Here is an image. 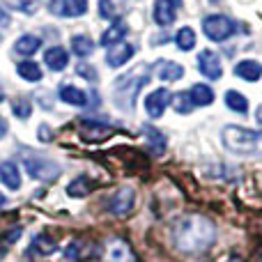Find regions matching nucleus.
Returning <instances> with one entry per match:
<instances>
[{"mask_svg":"<svg viewBox=\"0 0 262 262\" xmlns=\"http://www.w3.org/2000/svg\"><path fill=\"white\" fill-rule=\"evenodd\" d=\"M16 72H18V76H21L23 81H30V83L41 81V67H39V64H35L32 60H26V62H21L16 67Z\"/></svg>","mask_w":262,"mask_h":262,"instance_id":"412c9836","label":"nucleus"},{"mask_svg":"<svg viewBox=\"0 0 262 262\" xmlns=\"http://www.w3.org/2000/svg\"><path fill=\"white\" fill-rule=\"evenodd\" d=\"M226 104H228V108H230V111L242 113V115L249 111V99H246L244 95H239L237 90H228L226 92Z\"/></svg>","mask_w":262,"mask_h":262,"instance_id":"4be33fe9","label":"nucleus"},{"mask_svg":"<svg viewBox=\"0 0 262 262\" xmlns=\"http://www.w3.org/2000/svg\"><path fill=\"white\" fill-rule=\"evenodd\" d=\"M55 249H58V244H55L51 237L39 235V237H35V242H32V249H30V251H37L39 255H51Z\"/></svg>","mask_w":262,"mask_h":262,"instance_id":"bb28decb","label":"nucleus"},{"mask_svg":"<svg viewBox=\"0 0 262 262\" xmlns=\"http://www.w3.org/2000/svg\"><path fill=\"white\" fill-rule=\"evenodd\" d=\"M37 49H41V39L37 35H21L14 41V53L18 55H32L37 53Z\"/></svg>","mask_w":262,"mask_h":262,"instance_id":"f3484780","label":"nucleus"},{"mask_svg":"<svg viewBox=\"0 0 262 262\" xmlns=\"http://www.w3.org/2000/svg\"><path fill=\"white\" fill-rule=\"evenodd\" d=\"M198 72L203 74L205 78H212V81H216V78H221L223 74V67H221V58H219L214 51H200L198 53Z\"/></svg>","mask_w":262,"mask_h":262,"instance_id":"6e6552de","label":"nucleus"},{"mask_svg":"<svg viewBox=\"0 0 262 262\" xmlns=\"http://www.w3.org/2000/svg\"><path fill=\"white\" fill-rule=\"evenodd\" d=\"M88 12V0H62V7H60L58 14H64V16H81V14Z\"/></svg>","mask_w":262,"mask_h":262,"instance_id":"b1692460","label":"nucleus"},{"mask_svg":"<svg viewBox=\"0 0 262 262\" xmlns=\"http://www.w3.org/2000/svg\"><path fill=\"white\" fill-rule=\"evenodd\" d=\"M124 35H127V23L124 21H115L113 26H108L104 32H101V46H115L120 44V41L124 39Z\"/></svg>","mask_w":262,"mask_h":262,"instance_id":"2eb2a0df","label":"nucleus"},{"mask_svg":"<svg viewBox=\"0 0 262 262\" xmlns=\"http://www.w3.org/2000/svg\"><path fill=\"white\" fill-rule=\"evenodd\" d=\"M168 3H170V5H175V7H180V3H182V0H168Z\"/></svg>","mask_w":262,"mask_h":262,"instance_id":"58836bf2","label":"nucleus"},{"mask_svg":"<svg viewBox=\"0 0 262 262\" xmlns=\"http://www.w3.org/2000/svg\"><path fill=\"white\" fill-rule=\"evenodd\" d=\"M145 134L149 136V143H152V149H154V152L161 154L163 149H166V143H163L166 138H163V134H159V131H157V129H152V127L145 129Z\"/></svg>","mask_w":262,"mask_h":262,"instance_id":"c85d7f7f","label":"nucleus"},{"mask_svg":"<svg viewBox=\"0 0 262 262\" xmlns=\"http://www.w3.org/2000/svg\"><path fill=\"white\" fill-rule=\"evenodd\" d=\"M149 81V72L147 69H140V72H129L115 83L113 90V101L118 108H122L124 113H131L136 104V97L143 90V85H147Z\"/></svg>","mask_w":262,"mask_h":262,"instance_id":"7ed1b4c3","label":"nucleus"},{"mask_svg":"<svg viewBox=\"0 0 262 262\" xmlns=\"http://www.w3.org/2000/svg\"><path fill=\"white\" fill-rule=\"evenodd\" d=\"M99 14L104 18H113L115 16V9L111 5V0H99Z\"/></svg>","mask_w":262,"mask_h":262,"instance_id":"7c9ffc66","label":"nucleus"},{"mask_svg":"<svg viewBox=\"0 0 262 262\" xmlns=\"http://www.w3.org/2000/svg\"><path fill=\"white\" fill-rule=\"evenodd\" d=\"M223 147L232 154H242V157H258L262 159V131L244 129V127H223L221 131Z\"/></svg>","mask_w":262,"mask_h":262,"instance_id":"f03ea898","label":"nucleus"},{"mask_svg":"<svg viewBox=\"0 0 262 262\" xmlns=\"http://www.w3.org/2000/svg\"><path fill=\"white\" fill-rule=\"evenodd\" d=\"M154 67H157L154 72L161 81H180L184 76V67L180 62H172V60H159Z\"/></svg>","mask_w":262,"mask_h":262,"instance_id":"9d476101","label":"nucleus"},{"mask_svg":"<svg viewBox=\"0 0 262 262\" xmlns=\"http://www.w3.org/2000/svg\"><path fill=\"white\" fill-rule=\"evenodd\" d=\"M175 44H177V49H180V51H191L195 46V32L191 30L189 26L180 28V30H177V35H175Z\"/></svg>","mask_w":262,"mask_h":262,"instance_id":"5701e85b","label":"nucleus"},{"mask_svg":"<svg viewBox=\"0 0 262 262\" xmlns=\"http://www.w3.org/2000/svg\"><path fill=\"white\" fill-rule=\"evenodd\" d=\"M235 74L239 78H244V81L255 83V81H260V76H262V64L258 60H242V62H237Z\"/></svg>","mask_w":262,"mask_h":262,"instance_id":"4468645a","label":"nucleus"},{"mask_svg":"<svg viewBox=\"0 0 262 262\" xmlns=\"http://www.w3.org/2000/svg\"><path fill=\"white\" fill-rule=\"evenodd\" d=\"M0 26H9V14L0 7Z\"/></svg>","mask_w":262,"mask_h":262,"instance_id":"72a5a7b5","label":"nucleus"},{"mask_svg":"<svg viewBox=\"0 0 262 262\" xmlns=\"http://www.w3.org/2000/svg\"><path fill=\"white\" fill-rule=\"evenodd\" d=\"M58 95H60V99L69 106H88V95L81 90V88L72 85V83H62Z\"/></svg>","mask_w":262,"mask_h":262,"instance_id":"9b49d317","label":"nucleus"},{"mask_svg":"<svg viewBox=\"0 0 262 262\" xmlns=\"http://www.w3.org/2000/svg\"><path fill=\"white\" fill-rule=\"evenodd\" d=\"M189 95H191L193 106H209L214 101V90L209 85H205V83H195L189 90Z\"/></svg>","mask_w":262,"mask_h":262,"instance_id":"6ab92c4d","label":"nucleus"},{"mask_svg":"<svg viewBox=\"0 0 262 262\" xmlns=\"http://www.w3.org/2000/svg\"><path fill=\"white\" fill-rule=\"evenodd\" d=\"M72 51L78 55V58H88V55H92V51H95V44H92V39L88 35H74L72 37Z\"/></svg>","mask_w":262,"mask_h":262,"instance_id":"aec40b11","label":"nucleus"},{"mask_svg":"<svg viewBox=\"0 0 262 262\" xmlns=\"http://www.w3.org/2000/svg\"><path fill=\"white\" fill-rule=\"evenodd\" d=\"M255 115H258V122L262 124V106H260V108H258V113H255Z\"/></svg>","mask_w":262,"mask_h":262,"instance_id":"4c0bfd02","label":"nucleus"},{"mask_svg":"<svg viewBox=\"0 0 262 262\" xmlns=\"http://www.w3.org/2000/svg\"><path fill=\"white\" fill-rule=\"evenodd\" d=\"M237 23L230 16H223V14H212V16L203 18V30L205 37L212 41H226L228 37L235 35Z\"/></svg>","mask_w":262,"mask_h":262,"instance_id":"39448f33","label":"nucleus"},{"mask_svg":"<svg viewBox=\"0 0 262 262\" xmlns=\"http://www.w3.org/2000/svg\"><path fill=\"white\" fill-rule=\"evenodd\" d=\"M92 191V184L88 177H76V180L72 182V184L67 186V193L72 195V198H81V195H88Z\"/></svg>","mask_w":262,"mask_h":262,"instance_id":"393cba45","label":"nucleus"},{"mask_svg":"<svg viewBox=\"0 0 262 262\" xmlns=\"http://www.w3.org/2000/svg\"><path fill=\"white\" fill-rule=\"evenodd\" d=\"M39 136H41V138H49V136H51V131L46 129V127H41V129H39Z\"/></svg>","mask_w":262,"mask_h":262,"instance_id":"c9c22d12","label":"nucleus"},{"mask_svg":"<svg viewBox=\"0 0 262 262\" xmlns=\"http://www.w3.org/2000/svg\"><path fill=\"white\" fill-rule=\"evenodd\" d=\"M5 134H7V122H5V120L0 118V138H3Z\"/></svg>","mask_w":262,"mask_h":262,"instance_id":"f704fd0d","label":"nucleus"},{"mask_svg":"<svg viewBox=\"0 0 262 262\" xmlns=\"http://www.w3.org/2000/svg\"><path fill=\"white\" fill-rule=\"evenodd\" d=\"M9 9H16V12H26V14H32L35 12V5L30 0H3Z\"/></svg>","mask_w":262,"mask_h":262,"instance_id":"c756f323","label":"nucleus"},{"mask_svg":"<svg viewBox=\"0 0 262 262\" xmlns=\"http://www.w3.org/2000/svg\"><path fill=\"white\" fill-rule=\"evenodd\" d=\"M0 182H3L7 189L16 191L21 189V172H18L16 163L14 161H3L0 163Z\"/></svg>","mask_w":262,"mask_h":262,"instance_id":"ddd939ff","label":"nucleus"},{"mask_svg":"<svg viewBox=\"0 0 262 262\" xmlns=\"http://www.w3.org/2000/svg\"><path fill=\"white\" fill-rule=\"evenodd\" d=\"M216 239V228L203 214H184L172 223V244L182 253H203Z\"/></svg>","mask_w":262,"mask_h":262,"instance_id":"f257e3e1","label":"nucleus"},{"mask_svg":"<svg viewBox=\"0 0 262 262\" xmlns=\"http://www.w3.org/2000/svg\"><path fill=\"white\" fill-rule=\"evenodd\" d=\"M134 200H136L134 189H131V186H122V189H118L108 198L106 207H108V212L115 214V216H124V214H127L129 209L134 207Z\"/></svg>","mask_w":262,"mask_h":262,"instance_id":"423d86ee","label":"nucleus"},{"mask_svg":"<svg viewBox=\"0 0 262 262\" xmlns=\"http://www.w3.org/2000/svg\"><path fill=\"white\" fill-rule=\"evenodd\" d=\"M23 168H26V172L32 180H39V182H51L60 175L58 163L51 161V159H44V157H35V154L23 157Z\"/></svg>","mask_w":262,"mask_h":262,"instance_id":"20e7f679","label":"nucleus"},{"mask_svg":"<svg viewBox=\"0 0 262 262\" xmlns=\"http://www.w3.org/2000/svg\"><path fill=\"white\" fill-rule=\"evenodd\" d=\"M106 262H131V251L122 239H113L106 249Z\"/></svg>","mask_w":262,"mask_h":262,"instance_id":"dca6fc26","label":"nucleus"},{"mask_svg":"<svg viewBox=\"0 0 262 262\" xmlns=\"http://www.w3.org/2000/svg\"><path fill=\"white\" fill-rule=\"evenodd\" d=\"M154 21L159 26H170L175 21V5H170L168 0H157L154 3Z\"/></svg>","mask_w":262,"mask_h":262,"instance_id":"a211bd4d","label":"nucleus"},{"mask_svg":"<svg viewBox=\"0 0 262 262\" xmlns=\"http://www.w3.org/2000/svg\"><path fill=\"white\" fill-rule=\"evenodd\" d=\"M12 113L16 115L18 120H28V118L32 115V104H30L28 99H23V97H21V99H16V101L12 104Z\"/></svg>","mask_w":262,"mask_h":262,"instance_id":"cd10ccee","label":"nucleus"},{"mask_svg":"<svg viewBox=\"0 0 262 262\" xmlns=\"http://www.w3.org/2000/svg\"><path fill=\"white\" fill-rule=\"evenodd\" d=\"M76 74L78 76H83V78H90V81H95L97 78V72L90 67V64H81V67L76 69Z\"/></svg>","mask_w":262,"mask_h":262,"instance_id":"2f4dec72","label":"nucleus"},{"mask_svg":"<svg viewBox=\"0 0 262 262\" xmlns=\"http://www.w3.org/2000/svg\"><path fill=\"white\" fill-rule=\"evenodd\" d=\"M44 62H46V67L53 69V72H62L69 62V53L62 49V46H51V49H46V53H44Z\"/></svg>","mask_w":262,"mask_h":262,"instance_id":"f8f14e48","label":"nucleus"},{"mask_svg":"<svg viewBox=\"0 0 262 262\" xmlns=\"http://www.w3.org/2000/svg\"><path fill=\"white\" fill-rule=\"evenodd\" d=\"M170 99H172V95L166 90V88H159V90L149 92V95L145 97V111H147V115L152 120L161 118L163 111H166L168 104H170Z\"/></svg>","mask_w":262,"mask_h":262,"instance_id":"0eeeda50","label":"nucleus"},{"mask_svg":"<svg viewBox=\"0 0 262 262\" xmlns=\"http://www.w3.org/2000/svg\"><path fill=\"white\" fill-rule=\"evenodd\" d=\"M170 104H172V108H175L177 113H182V115H186V113L193 111V101H191L189 92H177V95L170 99Z\"/></svg>","mask_w":262,"mask_h":262,"instance_id":"a878e982","label":"nucleus"},{"mask_svg":"<svg viewBox=\"0 0 262 262\" xmlns=\"http://www.w3.org/2000/svg\"><path fill=\"white\" fill-rule=\"evenodd\" d=\"M134 53L136 49L131 44H115V49H111L108 55H106V64L108 67H122L134 58Z\"/></svg>","mask_w":262,"mask_h":262,"instance_id":"1a4fd4ad","label":"nucleus"},{"mask_svg":"<svg viewBox=\"0 0 262 262\" xmlns=\"http://www.w3.org/2000/svg\"><path fill=\"white\" fill-rule=\"evenodd\" d=\"M18 237H21V228H12V230H7V235H5V242H16Z\"/></svg>","mask_w":262,"mask_h":262,"instance_id":"473e14b6","label":"nucleus"},{"mask_svg":"<svg viewBox=\"0 0 262 262\" xmlns=\"http://www.w3.org/2000/svg\"><path fill=\"white\" fill-rule=\"evenodd\" d=\"M5 203H7V195H3V193H0V207H3Z\"/></svg>","mask_w":262,"mask_h":262,"instance_id":"e433bc0d","label":"nucleus"}]
</instances>
